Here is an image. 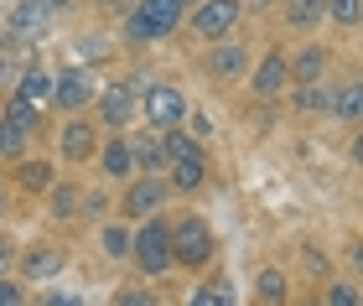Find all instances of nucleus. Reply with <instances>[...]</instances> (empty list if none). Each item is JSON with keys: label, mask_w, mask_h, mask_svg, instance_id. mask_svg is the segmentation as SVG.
I'll return each mask as SVG.
<instances>
[{"label": "nucleus", "mask_w": 363, "mask_h": 306, "mask_svg": "<svg viewBox=\"0 0 363 306\" xmlns=\"http://www.w3.org/2000/svg\"><path fill=\"white\" fill-rule=\"evenodd\" d=\"M182 26V0H140L125 21V42H156Z\"/></svg>", "instance_id": "1"}, {"label": "nucleus", "mask_w": 363, "mask_h": 306, "mask_svg": "<svg viewBox=\"0 0 363 306\" xmlns=\"http://www.w3.org/2000/svg\"><path fill=\"white\" fill-rule=\"evenodd\" d=\"M130 254H135V265L145 270V276H167L172 270V223L151 218L135 239H130Z\"/></svg>", "instance_id": "2"}, {"label": "nucleus", "mask_w": 363, "mask_h": 306, "mask_svg": "<svg viewBox=\"0 0 363 306\" xmlns=\"http://www.w3.org/2000/svg\"><path fill=\"white\" fill-rule=\"evenodd\" d=\"M213 260V229L203 218H182L172 229V265H187V270H203Z\"/></svg>", "instance_id": "3"}, {"label": "nucleus", "mask_w": 363, "mask_h": 306, "mask_svg": "<svg viewBox=\"0 0 363 306\" xmlns=\"http://www.w3.org/2000/svg\"><path fill=\"white\" fill-rule=\"evenodd\" d=\"M94 94H99V89H94V73L84 68V62H73V68H62V73L52 78V99H57L62 115H78Z\"/></svg>", "instance_id": "4"}, {"label": "nucleus", "mask_w": 363, "mask_h": 306, "mask_svg": "<svg viewBox=\"0 0 363 306\" xmlns=\"http://www.w3.org/2000/svg\"><path fill=\"white\" fill-rule=\"evenodd\" d=\"M239 16H244L239 0H203V6L192 11V31L208 37V42H218V37H228V31L239 26Z\"/></svg>", "instance_id": "5"}, {"label": "nucleus", "mask_w": 363, "mask_h": 306, "mask_svg": "<svg viewBox=\"0 0 363 306\" xmlns=\"http://www.w3.org/2000/svg\"><path fill=\"white\" fill-rule=\"evenodd\" d=\"M182 115H187V99L172 89V84H151L145 89V125L161 135V130H172V125H182Z\"/></svg>", "instance_id": "6"}, {"label": "nucleus", "mask_w": 363, "mask_h": 306, "mask_svg": "<svg viewBox=\"0 0 363 306\" xmlns=\"http://www.w3.org/2000/svg\"><path fill=\"white\" fill-rule=\"evenodd\" d=\"M135 89H145V84H114V89L99 94V120H104L109 130H125V125H130V109H135Z\"/></svg>", "instance_id": "7"}, {"label": "nucleus", "mask_w": 363, "mask_h": 306, "mask_svg": "<svg viewBox=\"0 0 363 306\" xmlns=\"http://www.w3.org/2000/svg\"><path fill=\"white\" fill-rule=\"evenodd\" d=\"M161 203H167V182H161V176H140V182L125 192V213L130 218H151Z\"/></svg>", "instance_id": "8"}, {"label": "nucleus", "mask_w": 363, "mask_h": 306, "mask_svg": "<svg viewBox=\"0 0 363 306\" xmlns=\"http://www.w3.org/2000/svg\"><path fill=\"white\" fill-rule=\"evenodd\" d=\"M286 78H291V68H286V52H270V57L255 68V94H259V99H275V94L286 89Z\"/></svg>", "instance_id": "9"}, {"label": "nucleus", "mask_w": 363, "mask_h": 306, "mask_svg": "<svg viewBox=\"0 0 363 306\" xmlns=\"http://www.w3.org/2000/svg\"><path fill=\"white\" fill-rule=\"evenodd\" d=\"M244 68H250V52H244V47H213L208 52L213 78H244Z\"/></svg>", "instance_id": "10"}, {"label": "nucleus", "mask_w": 363, "mask_h": 306, "mask_svg": "<svg viewBox=\"0 0 363 306\" xmlns=\"http://www.w3.org/2000/svg\"><path fill=\"white\" fill-rule=\"evenodd\" d=\"M62 265H68V254H62V249H31L21 270H26V280H52Z\"/></svg>", "instance_id": "11"}, {"label": "nucleus", "mask_w": 363, "mask_h": 306, "mask_svg": "<svg viewBox=\"0 0 363 306\" xmlns=\"http://www.w3.org/2000/svg\"><path fill=\"white\" fill-rule=\"evenodd\" d=\"M47 0H21V6L11 11V26H16V37H31V31H42L47 26Z\"/></svg>", "instance_id": "12"}, {"label": "nucleus", "mask_w": 363, "mask_h": 306, "mask_svg": "<svg viewBox=\"0 0 363 306\" xmlns=\"http://www.w3.org/2000/svg\"><path fill=\"white\" fill-rule=\"evenodd\" d=\"M203 176H208V166H203V151H197V156H182V161H172V187H177V192H197V187H203Z\"/></svg>", "instance_id": "13"}, {"label": "nucleus", "mask_w": 363, "mask_h": 306, "mask_svg": "<svg viewBox=\"0 0 363 306\" xmlns=\"http://www.w3.org/2000/svg\"><path fill=\"white\" fill-rule=\"evenodd\" d=\"M16 94H21V99H31V104L52 99V73L37 68V62H26V68H21V89H16Z\"/></svg>", "instance_id": "14"}, {"label": "nucleus", "mask_w": 363, "mask_h": 306, "mask_svg": "<svg viewBox=\"0 0 363 306\" xmlns=\"http://www.w3.org/2000/svg\"><path fill=\"white\" fill-rule=\"evenodd\" d=\"M327 115H337V120H348V125L363 115V94H358V78H348L342 89H333V109H327Z\"/></svg>", "instance_id": "15"}, {"label": "nucleus", "mask_w": 363, "mask_h": 306, "mask_svg": "<svg viewBox=\"0 0 363 306\" xmlns=\"http://www.w3.org/2000/svg\"><path fill=\"white\" fill-rule=\"evenodd\" d=\"M286 68H291V78H296V84H317V78H322V68H327V52H322V47H306V52L296 57V62H286Z\"/></svg>", "instance_id": "16"}, {"label": "nucleus", "mask_w": 363, "mask_h": 306, "mask_svg": "<svg viewBox=\"0 0 363 306\" xmlns=\"http://www.w3.org/2000/svg\"><path fill=\"white\" fill-rule=\"evenodd\" d=\"M62 156H68V161H84V156H94V130H89V125H68V130H62Z\"/></svg>", "instance_id": "17"}, {"label": "nucleus", "mask_w": 363, "mask_h": 306, "mask_svg": "<svg viewBox=\"0 0 363 306\" xmlns=\"http://www.w3.org/2000/svg\"><path fill=\"white\" fill-rule=\"evenodd\" d=\"M296 109H306V115H327V109H333V89L322 84H301V94H296Z\"/></svg>", "instance_id": "18"}, {"label": "nucleus", "mask_w": 363, "mask_h": 306, "mask_svg": "<svg viewBox=\"0 0 363 306\" xmlns=\"http://www.w3.org/2000/svg\"><path fill=\"white\" fill-rule=\"evenodd\" d=\"M130 156H135V166H145V171H161V135H140V140H130Z\"/></svg>", "instance_id": "19"}, {"label": "nucleus", "mask_w": 363, "mask_h": 306, "mask_svg": "<svg viewBox=\"0 0 363 306\" xmlns=\"http://www.w3.org/2000/svg\"><path fill=\"white\" fill-rule=\"evenodd\" d=\"M104 171H109V176H130V171H135L130 140H109V146H104Z\"/></svg>", "instance_id": "20"}, {"label": "nucleus", "mask_w": 363, "mask_h": 306, "mask_svg": "<svg viewBox=\"0 0 363 306\" xmlns=\"http://www.w3.org/2000/svg\"><path fill=\"white\" fill-rule=\"evenodd\" d=\"M322 16H327V11H322V0H286V21H291V26H301V31H306V26H317Z\"/></svg>", "instance_id": "21"}, {"label": "nucleus", "mask_w": 363, "mask_h": 306, "mask_svg": "<svg viewBox=\"0 0 363 306\" xmlns=\"http://www.w3.org/2000/svg\"><path fill=\"white\" fill-rule=\"evenodd\" d=\"M0 156H6V161H21L26 156V130L16 120H0Z\"/></svg>", "instance_id": "22"}, {"label": "nucleus", "mask_w": 363, "mask_h": 306, "mask_svg": "<svg viewBox=\"0 0 363 306\" xmlns=\"http://www.w3.org/2000/svg\"><path fill=\"white\" fill-rule=\"evenodd\" d=\"M161 156H167V161H182V156H197V140H192V135H182L177 125H172V130H161Z\"/></svg>", "instance_id": "23"}, {"label": "nucleus", "mask_w": 363, "mask_h": 306, "mask_svg": "<svg viewBox=\"0 0 363 306\" xmlns=\"http://www.w3.org/2000/svg\"><path fill=\"white\" fill-rule=\"evenodd\" d=\"M104 254H109V260H125V254H130V229H125V223H109V229H104Z\"/></svg>", "instance_id": "24"}, {"label": "nucleus", "mask_w": 363, "mask_h": 306, "mask_svg": "<svg viewBox=\"0 0 363 306\" xmlns=\"http://www.w3.org/2000/svg\"><path fill=\"white\" fill-rule=\"evenodd\" d=\"M21 187H31V192L52 187V166H47V161H26L21 166Z\"/></svg>", "instance_id": "25"}, {"label": "nucleus", "mask_w": 363, "mask_h": 306, "mask_svg": "<svg viewBox=\"0 0 363 306\" xmlns=\"http://www.w3.org/2000/svg\"><path fill=\"white\" fill-rule=\"evenodd\" d=\"M255 291H259V301H286V276H280V270H265V276L255 280Z\"/></svg>", "instance_id": "26"}, {"label": "nucleus", "mask_w": 363, "mask_h": 306, "mask_svg": "<svg viewBox=\"0 0 363 306\" xmlns=\"http://www.w3.org/2000/svg\"><path fill=\"white\" fill-rule=\"evenodd\" d=\"M6 120H16V125H21V130H37V104L16 94V99H11V109H6Z\"/></svg>", "instance_id": "27"}, {"label": "nucleus", "mask_w": 363, "mask_h": 306, "mask_svg": "<svg viewBox=\"0 0 363 306\" xmlns=\"http://www.w3.org/2000/svg\"><path fill=\"white\" fill-rule=\"evenodd\" d=\"M52 213H57V218H73V213H78V187H57V192H52Z\"/></svg>", "instance_id": "28"}, {"label": "nucleus", "mask_w": 363, "mask_h": 306, "mask_svg": "<svg viewBox=\"0 0 363 306\" xmlns=\"http://www.w3.org/2000/svg\"><path fill=\"white\" fill-rule=\"evenodd\" d=\"M322 11H333V21H342V26L358 21V0H322Z\"/></svg>", "instance_id": "29"}, {"label": "nucleus", "mask_w": 363, "mask_h": 306, "mask_svg": "<svg viewBox=\"0 0 363 306\" xmlns=\"http://www.w3.org/2000/svg\"><path fill=\"white\" fill-rule=\"evenodd\" d=\"M327 306H358V291L353 285H333V291H327Z\"/></svg>", "instance_id": "30"}, {"label": "nucleus", "mask_w": 363, "mask_h": 306, "mask_svg": "<svg viewBox=\"0 0 363 306\" xmlns=\"http://www.w3.org/2000/svg\"><path fill=\"white\" fill-rule=\"evenodd\" d=\"M21 301V285H11V280H0V306H16Z\"/></svg>", "instance_id": "31"}, {"label": "nucleus", "mask_w": 363, "mask_h": 306, "mask_svg": "<svg viewBox=\"0 0 363 306\" xmlns=\"http://www.w3.org/2000/svg\"><path fill=\"white\" fill-rule=\"evenodd\" d=\"M182 120L192 125V135H203V140H208V130H213V125H208V115H182Z\"/></svg>", "instance_id": "32"}, {"label": "nucleus", "mask_w": 363, "mask_h": 306, "mask_svg": "<svg viewBox=\"0 0 363 306\" xmlns=\"http://www.w3.org/2000/svg\"><path fill=\"white\" fill-rule=\"evenodd\" d=\"M120 301H125V306H145L151 296H145V291H120Z\"/></svg>", "instance_id": "33"}, {"label": "nucleus", "mask_w": 363, "mask_h": 306, "mask_svg": "<svg viewBox=\"0 0 363 306\" xmlns=\"http://www.w3.org/2000/svg\"><path fill=\"white\" fill-rule=\"evenodd\" d=\"M11 260V244H6V239H0V265H6Z\"/></svg>", "instance_id": "34"}, {"label": "nucleus", "mask_w": 363, "mask_h": 306, "mask_svg": "<svg viewBox=\"0 0 363 306\" xmlns=\"http://www.w3.org/2000/svg\"><path fill=\"white\" fill-rule=\"evenodd\" d=\"M99 6H125V0H99Z\"/></svg>", "instance_id": "35"}, {"label": "nucleus", "mask_w": 363, "mask_h": 306, "mask_svg": "<svg viewBox=\"0 0 363 306\" xmlns=\"http://www.w3.org/2000/svg\"><path fill=\"white\" fill-rule=\"evenodd\" d=\"M47 6H68V0H47Z\"/></svg>", "instance_id": "36"}, {"label": "nucleus", "mask_w": 363, "mask_h": 306, "mask_svg": "<svg viewBox=\"0 0 363 306\" xmlns=\"http://www.w3.org/2000/svg\"><path fill=\"white\" fill-rule=\"evenodd\" d=\"M250 6H270V0H250Z\"/></svg>", "instance_id": "37"}, {"label": "nucleus", "mask_w": 363, "mask_h": 306, "mask_svg": "<svg viewBox=\"0 0 363 306\" xmlns=\"http://www.w3.org/2000/svg\"><path fill=\"white\" fill-rule=\"evenodd\" d=\"M182 6H187V0H182Z\"/></svg>", "instance_id": "38"}]
</instances>
